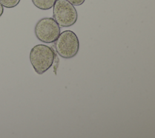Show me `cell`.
I'll return each mask as SVG.
<instances>
[{"instance_id": "obj_6", "label": "cell", "mask_w": 155, "mask_h": 138, "mask_svg": "<svg viewBox=\"0 0 155 138\" xmlns=\"http://www.w3.org/2000/svg\"><path fill=\"white\" fill-rule=\"evenodd\" d=\"M21 0H0V4L4 7L12 9L17 6Z\"/></svg>"}, {"instance_id": "obj_3", "label": "cell", "mask_w": 155, "mask_h": 138, "mask_svg": "<svg viewBox=\"0 0 155 138\" xmlns=\"http://www.w3.org/2000/svg\"><path fill=\"white\" fill-rule=\"evenodd\" d=\"M53 19L59 27H67L74 25L78 19V12L67 0H56L53 9Z\"/></svg>"}, {"instance_id": "obj_1", "label": "cell", "mask_w": 155, "mask_h": 138, "mask_svg": "<svg viewBox=\"0 0 155 138\" xmlns=\"http://www.w3.org/2000/svg\"><path fill=\"white\" fill-rule=\"evenodd\" d=\"M29 58L35 72L41 75L53 65L55 53L52 48L47 45L38 44L31 49Z\"/></svg>"}, {"instance_id": "obj_5", "label": "cell", "mask_w": 155, "mask_h": 138, "mask_svg": "<svg viewBox=\"0 0 155 138\" xmlns=\"http://www.w3.org/2000/svg\"><path fill=\"white\" fill-rule=\"evenodd\" d=\"M33 4L37 8L47 10L51 9L56 0H31Z\"/></svg>"}, {"instance_id": "obj_2", "label": "cell", "mask_w": 155, "mask_h": 138, "mask_svg": "<svg viewBox=\"0 0 155 138\" xmlns=\"http://www.w3.org/2000/svg\"><path fill=\"white\" fill-rule=\"evenodd\" d=\"M54 47L61 57L65 59L73 58L78 54L79 49V39L74 32L63 31L56 40Z\"/></svg>"}, {"instance_id": "obj_7", "label": "cell", "mask_w": 155, "mask_h": 138, "mask_svg": "<svg viewBox=\"0 0 155 138\" xmlns=\"http://www.w3.org/2000/svg\"><path fill=\"white\" fill-rule=\"evenodd\" d=\"M70 4H71L73 5H82L85 0H67Z\"/></svg>"}, {"instance_id": "obj_4", "label": "cell", "mask_w": 155, "mask_h": 138, "mask_svg": "<svg viewBox=\"0 0 155 138\" xmlns=\"http://www.w3.org/2000/svg\"><path fill=\"white\" fill-rule=\"evenodd\" d=\"M60 33V27L52 18H43L39 19L35 27L36 38L45 43L55 42Z\"/></svg>"}, {"instance_id": "obj_8", "label": "cell", "mask_w": 155, "mask_h": 138, "mask_svg": "<svg viewBox=\"0 0 155 138\" xmlns=\"http://www.w3.org/2000/svg\"><path fill=\"white\" fill-rule=\"evenodd\" d=\"M4 13V7L0 4V17Z\"/></svg>"}]
</instances>
